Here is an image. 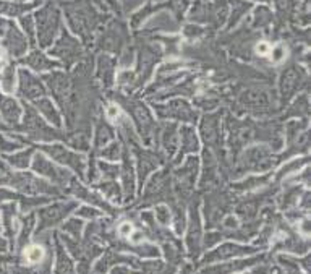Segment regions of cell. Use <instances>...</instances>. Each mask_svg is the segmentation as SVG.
<instances>
[{"label": "cell", "mask_w": 311, "mask_h": 274, "mask_svg": "<svg viewBox=\"0 0 311 274\" xmlns=\"http://www.w3.org/2000/svg\"><path fill=\"white\" fill-rule=\"evenodd\" d=\"M186 243H188L190 256L196 258L199 250H201V222H199V214H198V203L195 201L191 206L190 213V232L186 237Z\"/></svg>", "instance_id": "cell-5"}, {"label": "cell", "mask_w": 311, "mask_h": 274, "mask_svg": "<svg viewBox=\"0 0 311 274\" xmlns=\"http://www.w3.org/2000/svg\"><path fill=\"white\" fill-rule=\"evenodd\" d=\"M298 188H292L290 191H287V193H284V196H282V208H288L292 206L293 203H296V196H298Z\"/></svg>", "instance_id": "cell-29"}, {"label": "cell", "mask_w": 311, "mask_h": 274, "mask_svg": "<svg viewBox=\"0 0 311 274\" xmlns=\"http://www.w3.org/2000/svg\"><path fill=\"white\" fill-rule=\"evenodd\" d=\"M128 109H130V114H131V117H133L138 130H140L143 141L149 143L154 133V122L151 119V114L148 112V109L143 107L141 104H130Z\"/></svg>", "instance_id": "cell-4"}, {"label": "cell", "mask_w": 311, "mask_h": 274, "mask_svg": "<svg viewBox=\"0 0 311 274\" xmlns=\"http://www.w3.org/2000/svg\"><path fill=\"white\" fill-rule=\"evenodd\" d=\"M279 263L284 266V269L287 274H301L298 261L293 258H287V256H279Z\"/></svg>", "instance_id": "cell-27"}, {"label": "cell", "mask_w": 311, "mask_h": 274, "mask_svg": "<svg viewBox=\"0 0 311 274\" xmlns=\"http://www.w3.org/2000/svg\"><path fill=\"white\" fill-rule=\"evenodd\" d=\"M78 216H83V217H91V219H96V217H99L101 213L99 211H96L93 208H88V206H83L80 211H78Z\"/></svg>", "instance_id": "cell-33"}, {"label": "cell", "mask_w": 311, "mask_h": 274, "mask_svg": "<svg viewBox=\"0 0 311 274\" xmlns=\"http://www.w3.org/2000/svg\"><path fill=\"white\" fill-rule=\"evenodd\" d=\"M262 256H254V258H248V259H241V261H230V263H224V264H217L212 266V268L203 269L199 274H230L235 271H240L243 268H250V266L256 264L261 261Z\"/></svg>", "instance_id": "cell-11"}, {"label": "cell", "mask_w": 311, "mask_h": 274, "mask_svg": "<svg viewBox=\"0 0 311 274\" xmlns=\"http://www.w3.org/2000/svg\"><path fill=\"white\" fill-rule=\"evenodd\" d=\"M25 258L28 263H41L44 258V250L41 248V245H30L25 250Z\"/></svg>", "instance_id": "cell-22"}, {"label": "cell", "mask_w": 311, "mask_h": 274, "mask_svg": "<svg viewBox=\"0 0 311 274\" xmlns=\"http://www.w3.org/2000/svg\"><path fill=\"white\" fill-rule=\"evenodd\" d=\"M115 263H130V264L136 266V261L135 259H131L130 256H123V255H119V253H107V255L104 256V259H101L98 266H96V272L98 274L106 272L107 268H110V266Z\"/></svg>", "instance_id": "cell-17"}, {"label": "cell", "mask_w": 311, "mask_h": 274, "mask_svg": "<svg viewBox=\"0 0 311 274\" xmlns=\"http://www.w3.org/2000/svg\"><path fill=\"white\" fill-rule=\"evenodd\" d=\"M34 169H36V172L41 174L46 179H49L55 183H60V185H65L72 180L70 174L67 172V170L57 167L55 164H52L49 159H46L43 154H38L36 159H34Z\"/></svg>", "instance_id": "cell-3"}, {"label": "cell", "mask_w": 311, "mask_h": 274, "mask_svg": "<svg viewBox=\"0 0 311 274\" xmlns=\"http://www.w3.org/2000/svg\"><path fill=\"white\" fill-rule=\"evenodd\" d=\"M112 274H130V271H128L127 268H120V266H119V268H115V269H114Z\"/></svg>", "instance_id": "cell-39"}, {"label": "cell", "mask_w": 311, "mask_h": 274, "mask_svg": "<svg viewBox=\"0 0 311 274\" xmlns=\"http://www.w3.org/2000/svg\"><path fill=\"white\" fill-rule=\"evenodd\" d=\"M269 54L272 56L274 62H280V60H284V57H285V49H284V46H277V47H274V49H271V52Z\"/></svg>", "instance_id": "cell-32"}, {"label": "cell", "mask_w": 311, "mask_h": 274, "mask_svg": "<svg viewBox=\"0 0 311 274\" xmlns=\"http://www.w3.org/2000/svg\"><path fill=\"white\" fill-rule=\"evenodd\" d=\"M198 170V159L196 157H190L183 167L177 172V180H178V188L183 195H188L193 182H195V175Z\"/></svg>", "instance_id": "cell-9"}, {"label": "cell", "mask_w": 311, "mask_h": 274, "mask_svg": "<svg viewBox=\"0 0 311 274\" xmlns=\"http://www.w3.org/2000/svg\"><path fill=\"white\" fill-rule=\"evenodd\" d=\"M156 214H157V221L161 224H169L170 221V211L167 206H164V204H161V206L156 208Z\"/></svg>", "instance_id": "cell-30"}, {"label": "cell", "mask_w": 311, "mask_h": 274, "mask_svg": "<svg viewBox=\"0 0 311 274\" xmlns=\"http://www.w3.org/2000/svg\"><path fill=\"white\" fill-rule=\"evenodd\" d=\"M55 271H57V274H75L70 258L64 251L60 243H57V268H55Z\"/></svg>", "instance_id": "cell-20"}, {"label": "cell", "mask_w": 311, "mask_h": 274, "mask_svg": "<svg viewBox=\"0 0 311 274\" xmlns=\"http://www.w3.org/2000/svg\"><path fill=\"white\" fill-rule=\"evenodd\" d=\"M159 141L162 143L164 149L167 151V154H174L175 153V148H177V143H178V127L174 125V123H167V125L162 127V132L157 135Z\"/></svg>", "instance_id": "cell-14"}, {"label": "cell", "mask_w": 311, "mask_h": 274, "mask_svg": "<svg viewBox=\"0 0 311 274\" xmlns=\"http://www.w3.org/2000/svg\"><path fill=\"white\" fill-rule=\"evenodd\" d=\"M119 232H120L122 235H130V232H131V224H130V222H123V224H120Z\"/></svg>", "instance_id": "cell-36"}, {"label": "cell", "mask_w": 311, "mask_h": 274, "mask_svg": "<svg viewBox=\"0 0 311 274\" xmlns=\"http://www.w3.org/2000/svg\"><path fill=\"white\" fill-rule=\"evenodd\" d=\"M178 138H180V153H178V159H182V156L185 153H195L198 151L199 148V143H198V138L195 135V130L191 127H182L178 128Z\"/></svg>", "instance_id": "cell-13"}, {"label": "cell", "mask_w": 311, "mask_h": 274, "mask_svg": "<svg viewBox=\"0 0 311 274\" xmlns=\"http://www.w3.org/2000/svg\"><path fill=\"white\" fill-rule=\"evenodd\" d=\"M267 182L266 177H250L246 182H241V183H237L233 185L237 190H253L256 187H261V185H264Z\"/></svg>", "instance_id": "cell-24"}, {"label": "cell", "mask_w": 311, "mask_h": 274, "mask_svg": "<svg viewBox=\"0 0 311 274\" xmlns=\"http://www.w3.org/2000/svg\"><path fill=\"white\" fill-rule=\"evenodd\" d=\"M81 227H83V224L80 219H70V221H67L64 224V227H62V230H65L68 232V234H72L73 238H78L81 235Z\"/></svg>", "instance_id": "cell-26"}, {"label": "cell", "mask_w": 311, "mask_h": 274, "mask_svg": "<svg viewBox=\"0 0 311 274\" xmlns=\"http://www.w3.org/2000/svg\"><path fill=\"white\" fill-rule=\"evenodd\" d=\"M30 156H31V153L30 151H26V153H22L18 157H15V161L17 162V166H20V167H23V166H28V161H30Z\"/></svg>", "instance_id": "cell-34"}, {"label": "cell", "mask_w": 311, "mask_h": 274, "mask_svg": "<svg viewBox=\"0 0 311 274\" xmlns=\"http://www.w3.org/2000/svg\"><path fill=\"white\" fill-rule=\"evenodd\" d=\"M201 133L204 136V143L209 148L219 149L220 145V128L217 115H207L201 123Z\"/></svg>", "instance_id": "cell-8"}, {"label": "cell", "mask_w": 311, "mask_h": 274, "mask_svg": "<svg viewBox=\"0 0 311 274\" xmlns=\"http://www.w3.org/2000/svg\"><path fill=\"white\" fill-rule=\"evenodd\" d=\"M169 174L167 170L157 174L153 177V180L148 185V191H146V198L151 200H162V198H167L169 195Z\"/></svg>", "instance_id": "cell-10"}, {"label": "cell", "mask_w": 311, "mask_h": 274, "mask_svg": "<svg viewBox=\"0 0 311 274\" xmlns=\"http://www.w3.org/2000/svg\"><path fill=\"white\" fill-rule=\"evenodd\" d=\"M140 268L143 274H172L175 271L174 266L170 264H164L161 261H148V263H141Z\"/></svg>", "instance_id": "cell-19"}, {"label": "cell", "mask_w": 311, "mask_h": 274, "mask_svg": "<svg viewBox=\"0 0 311 274\" xmlns=\"http://www.w3.org/2000/svg\"><path fill=\"white\" fill-rule=\"evenodd\" d=\"M269 271V266H261L259 269H253L251 272H248V274H266Z\"/></svg>", "instance_id": "cell-38"}, {"label": "cell", "mask_w": 311, "mask_h": 274, "mask_svg": "<svg viewBox=\"0 0 311 274\" xmlns=\"http://www.w3.org/2000/svg\"><path fill=\"white\" fill-rule=\"evenodd\" d=\"M75 206H77V203L67 201V203L52 204L51 208L41 209L39 211V219H41L39 230L43 232V230L49 229V227H54V225L59 224L68 213H72V211L75 209Z\"/></svg>", "instance_id": "cell-1"}, {"label": "cell", "mask_w": 311, "mask_h": 274, "mask_svg": "<svg viewBox=\"0 0 311 274\" xmlns=\"http://www.w3.org/2000/svg\"><path fill=\"white\" fill-rule=\"evenodd\" d=\"M2 57H4V49L0 47V59H2Z\"/></svg>", "instance_id": "cell-41"}, {"label": "cell", "mask_w": 311, "mask_h": 274, "mask_svg": "<svg viewBox=\"0 0 311 274\" xmlns=\"http://www.w3.org/2000/svg\"><path fill=\"white\" fill-rule=\"evenodd\" d=\"M271 49L272 47L262 41V43H258V46H256V54H259V56H267V54L271 52Z\"/></svg>", "instance_id": "cell-35"}, {"label": "cell", "mask_w": 311, "mask_h": 274, "mask_svg": "<svg viewBox=\"0 0 311 274\" xmlns=\"http://www.w3.org/2000/svg\"><path fill=\"white\" fill-rule=\"evenodd\" d=\"M107 112H109V117L110 119H117V117H119V107H117V106H110L107 109Z\"/></svg>", "instance_id": "cell-37"}, {"label": "cell", "mask_w": 311, "mask_h": 274, "mask_svg": "<svg viewBox=\"0 0 311 274\" xmlns=\"http://www.w3.org/2000/svg\"><path fill=\"white\" fill-rule=\"evenodd\" d=\"M99 169L104 172V175L109 177V179H114V177L117 175V172H119V167H117V166H110V164H106V162H101L99 164Z\"/></svg>", "instance_id": "cell-31"}, {"label": "cell", "mask_w": 311, "mask_h": 274, "mask_svg": "<svg viewBox=\"0 0 311 274\" xmlns=\"http://www.w3.org/2000/svg\"><path fill=\"white\" fill-rule=\"evenodd\" d=\"M123 166H122V177H123V187H125V195L127 198L133 196L135 191V179H133V166H131V161L127 154V148H123Z\"/></svg>", "instance_id": "cell-16"}, {"label": "cell", "mask_w": 311, "mask_h": 274, "mask_svg": "<svg viewBox=\"0 0 311 274\" xmlns=\"http://www.w3.org/2000/svg\"><path fill=\"white\" fill-rule=\"evenodd\" d=\"M159 115L167 119L183 120V122H195L196 114L191 111L188 104H185L182 101H174L165 107H157Z\"/></svg>", "instance_id": "cell-6"}, {"label": "cell", "mask_w": 311, "mask_h": 274, "mask_svg": "<svg viewBox=\"0 0 311 274\" xmlns=\"http://www.w3.org/2000/svg\"><path fill=\"white\" fill-rule=\"evenodd\" d=\"M308 159L306 157H303V159H298V161H292V162H288L287 166L280 170V172L277 174V180H280V179H284V177H287L288 174H292V172H295V170H298L303 164H305Z\"/></svg>", "instance_id": "cell-28"}, {"label": "cell", "mask_w": 311, "mask_h": 274, "mask_svg": "<svg viewBox=\"0 0 311 274\" xmlns=\"http://www.w3.org/2000/svg\"><path fill=\"white\" fill-rule=\"evenodd\" d=\"M101 190L106 193L110 200H117V201H120L122 200V195H120V188H119V185H117L114 180H109V182H104L101 185Z\"/></svg>", "instance_id": "cell-23"}, {"label": "cell", "mask_w": 311, "mask_h": 274, "mask_svg": "<svg viewBox=\"0 0 311 274\" xmlns=\"http://www.w3.org/2000/svg\"><path fill=\"white\" fill-rule=\"evenodd\" d=\"M277 274H282V272H280V271H279V272H277Z\"/></svg>", "instance_id": "cell-42"}, {"label": "cell", "mask_w": 311, "mask_h": 274, "mask_svg": "<svg viewBox=\"0 0 311 274\" xmlns=\"http://www.w3.org/2000/svg\"><path fill=\"white\" fill-rule=\"evenodd\" d=\"M254 251H256V248H253V246H240L235 243H224V245H220L217 250H214L207 256H204L203 263L217 261V259H227L230 256L245 255V253H254Z\"/></svg>", "instance_id": "cell-7"}, {"label": "cell", "mask_w": 311, "mask_h": 274, "mask_svg": "<svg viewBox=\"0 0 311 274\" xmlns=\"http://www.w3.org/2000/svg\"><path fill=\"white\" fill-rule=\"evenodd\" d=\"M180 274H191V266H185Z\"/></svg>", "instance_id": "cell-40"}, {"label": "cell", "mask_w": 311, "mask_h": 274, "mask_svg": "<svg viewBox=\"0 0 311 274\" xmlns=\"http://www.w3.org/2000/svg\"><path fill=\"white\" fill-rule=\"evenodd\" d=\"M138 169H140V182L146 179V175L154 170L159 162H161V157L153 151H144V149H138Z\"/></svg>", "instance_id": "cell-12"}, {"label": "cell", "mask_w": 311, "mask_h": 274, "mask_svg": "<svg viewBox=\"0 0 311 274\" xmlns=\"http://www.w3.org/2000/svg\"><path fill=\"white\" fill-rule=\"evenodd\" d=\"M72 183V193L80 198V200H85V201H89V203H94V204H98V206H102L106 211H112V208L109 206V204L102 200V198H99L98 195H94L93 191H89L88 188L85 187H81V185L78 182H75V180H70Z\"/></svg>", "instance_id": "cell-15"}, {"label": "cell", "mask_w": 311, "mask_h": 274, "mask_svg": "<svg viewBox=\"0 0 311 274\" xmlns=\"http://www.w3.org/2000/svg\"><path fill=\"white\" fill-rule=\"evenodd\" d=\"M43 151H46L47 154L52 157V159H55L57 162L73 167L78 172V175L83 177V170H85V159H83V156L73 153V151H68L67 148L60 146V145L44 146Z\"/></svg>", "instance_id": "cell-2"}, {"label": "cell", "mask_w": 311, "mask_h": 274, "mask_svg": "<svg viewBox=\"0 0 311 274\" xmlns=\"http://www.w3.org/2000/svg\"><path fill=\"white\" fill-rule=\"evenodd\" d=\"M122 153H123V148L119 143H110L107 148H104L101 151V156L107 157L110 161H115V159H119V157H122Z\"/></svg>", "instance_id": "cell-25"}, {"label": "cell", "mask_w": 311, "mask_h": 274, "mask_svg": "<svg viewBox=\"0 0 311 274\" xmlns=\"http://www.w3.org/2000/svg\"><path fill=\"white\" fill-rule=\"evenodd\" d=\"M114 138V130L112 127L106 122H99L96 127V135H94V145L96 149H99L101 146H106L107 143Z\"/></svg>", "instance_id": "cell-18"}, {"label": "cell", "mask_w": 311, "mask_h": 274, "mask_svg": "<svg viewBox=\"0 0 311 274\" xmlns=\"http://www.w3.org/2000/svg\"><path fill=\"white\" fill-rule=\"evenodd\" d=\"M39 109H41V112H44V115L47 119H49L55 127H60V117H59V114L57 111L54 109V106L51 104L49 101L47 99H43L39 102Z\"/></svg>", "instance_id": "cell-21"}]
</instances>
